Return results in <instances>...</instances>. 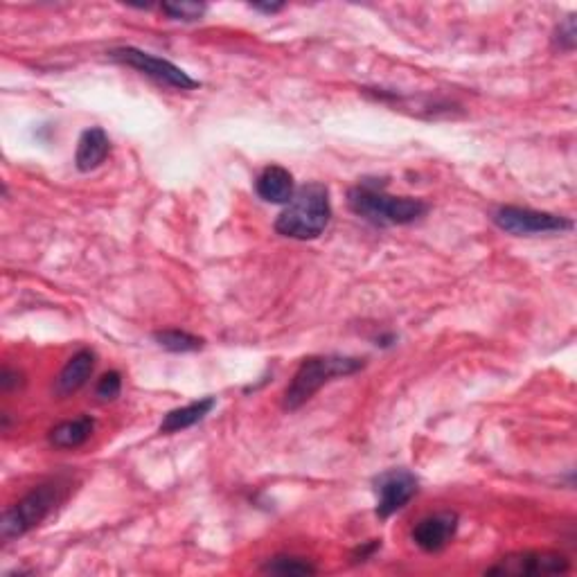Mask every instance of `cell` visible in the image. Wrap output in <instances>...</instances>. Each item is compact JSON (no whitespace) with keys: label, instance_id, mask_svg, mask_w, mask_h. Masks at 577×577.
Wrapping results in <instances>:
<instances>
[{"label":"cell","instance_id":"1","mask_svg":"<svg viewBox=\"0 0 577 577\" xmlns=\"http://www.w3.org/2000/svg\"><path fill=\"white\" fill-rule=\"evenodd\" d=\"M330 219V190H327V185L314 181L296 190L294 199L287 203V208L282 210V215L275 221V230L282 237L307 242V239L321 237L325 228L330 226Z\"/></svg>","mask_w":577,"mask_h":577},{"label":"cell","instance_id":"2","mask_svg":"<svg viewBox=\"0 0 577 577\" xmlns=\"http://www.w3.org/2000/svg\"><path fill=\"white\" fill-rule=\"evenodd\" d=\"M348 206L354 215L375 226H406L422 219L429 206L422 199L393 197L384 192V185L361 183L348 192Z\"/></svg>","mask_w":577,"mask_h":577},{"label":"cell","instance_id":"3","mask_svg":"<svg viewBox=\"0 0 577 577\" xmlns=\"http://www.w3.org/2000/svg\"><path fill=\"white\" fill-rule=\"evenodd\" d=\"M366 363L357 357H339V354H327V357H309L296 370L291 384L284 390L282 406L287 411H298L300 406L307 404L318 390L325 384H330L336 377H348L359 372Z\"/></svg>","mask_w":577,"mask_h":577},{"label":"cell","instance_id":"4","mask_svg":"<svg viewBox=\"0 0 577 577\" xmlns=\"http://www.w3.org/2000/svg\"><path fill=\"white\" fill-rule=\"evenodd\" d=\"M64 499H66V485H61L59 481L34 487V490L25 494L19 503H14L12 508H7L3 512V519H0V537H3V541L7 544V541L28 535L30 530L41 526Z\"/></svg>","mask_w":577,"mask_h":577},{"label":"cell","instance_id":"5","mask_svg":"<svg viewBox=\"0 0 577 577\" xmlns=\"http://www.w3.org/2000/svg\"><path fill=\"white\" fill-rule=\"evenodd\" d=\"M109 57L113 61H118V64H122V66H129L133 70H138V73H142V75L152 77L154 82H158V84L179 88V91H192V88L199 86L197 79H192L183 68H179L176 64H172V61H167L163 57L149 55V52H145V50L124 46V48L111 50Z\"/></svg>","mask_w":577,"mask_h":577},{"label":"cell","instance_id":"6","mask_svg":"<svg viewBox=\"0 0 577 577\" xmlns=\"http://www.w3.org/2000/svg\"><path fill=\"white\" fill-rule=\"evenodd\" d=\"M492 221L503 233L517 237H532V235H548V233H564L573 228V221L568 217L553 215V212H541L532 208L519 206H503L494 210Z\"/></svg>","mask_w":577,"mask_h":577},{"label":"cell","instance_id":"7","mask_svg":"<svg viewBox=\"0 0 577 577\" xmlns=\"http://www.w3.org/2000/svg\"><path fill=\"white\" fill-rule=\"evenodd\" d=\"M377 492V517L388 519L395 512L406 508L417 494V478L406 469H393L381 474L375 481Z\"/></svg>","mask_w":577,"mask_h":577},{"label":"cell","instance_id":"8","mask_svg":"<svg viewBox=\"0 0 577 577\" xmlns=\"http://www.w3.org/2000/svg\"><path fill=\"white\" fill-rule=\"evenodd\" d=\"M571 564L559 553H517L503 557L499 564L487 568L490 575H557L566 573Z\"/></svg>","mask_w":577,"mask_h":577},{"label":"cell","instance_id":"9","mask_svg":"<svg viewBox=\"0 0 577 577\" xmlns=\"http://www.w3.org/2000/svg\"><path fill=\"white\" fill-rule=\"evenodd\" d=\"M458 530V514L454 512H440L433 517L422 519L413 528V541L426 553H440L442 548L451 544Z\"/></svg>","mask_w":577,"mask_h":577},{"label":"cell","instance_id":"10","mask_svg":"<svg viewBox=\"0 0 577 577\" xmlns=\"http://www.w3.org/2000/svg\"><path fill=\"white\" fill-rule=\"evenodd\" d=\"M257 197L266 203H275V206H287L296 194L294 176L289 170H284L280 165H271L257 176L255 181Z\"/></svg>","mask_w":577,"mask_h":577},{"label":"cell","instance_id":"11","mask_svg":"<svg viewBox=\"0 0 577 577\" xmlns=\"http://www.w3.org/2000/svg\"><path fill=\"white\" fill-rule=\"evenodd\" d=\"M97 357L93 350H79L73 359H68V363L61 368L59 377L55 381V393L59 397H68L77 393L79 388H84L91 379L95 370Z\"/></svg>","mask_w":577,"mask_h":577},{"label":"cell","instance_id":"12","mask_svg":"<svg viewBox=\"0 0 577 577\" xmlns=\"http://www.w3.org/2000/svg\"><path fill=\"white\" fill-rule=\"evenodd\" d=\"M111 152V140L102 127H91L82 133L75 154V165L79 172H93L100 167Z\"/></svg>","mask_w":577,"mask_h":577},{"label":"cell","instance_id":"13","mask_svg":"<svg viewBox=\"0 0 577 577\" xmlns=\"http://www.w3.org/2000/svg\"><path fill=\"white\" fill-rule=\"evenodd\" d=\"M95 431V420L91 415L75 417V420L61 422L55 429H50V445L57 449H77L91 440Z\"/></svg>","mask_w":577,"mask_h":577},{"label":"cell","instance_id":"14","mask_svg":"<svg viewBox=\"0 0 577 577\" xmlns=\"http://www.w3.org/2000/svg\"><path fill=\"white\" fill-rule=\"evenodd\" d=\"M215 406H217L215 397H203L199 402L174 408V411L167 413L165 420L161 422V433H179L190 429V426L206 420V415H210Z\"/></svg>","mask_w":577,"mask_h":577},{"label":"cell","instance_id":"15","mask_svg":"<svg viewBox=\"0 0 577 577\" xmlns=\"http://www.w3.org/2000/svg\"><path fill=\"white\" fill-rule=\"evenodd\" d=\"M262 571L271 575H316V566L303 557L278 555L269 559V562L262 566Z\"/></svg>","mask_w":577,"mask_h":577},{"label":"cell","instance_id":"16","mask_svg":"<svg viewBox=\"0 0 577 577\" xmlns=\"http://www.w3.org/2000/svg\"><path fill=\"white\" fill-rule=\"evenodd\" d=\"M154 341L161 345L163 350H170V352H194L203 348V339L188 332H181V330L156 332Z\"/></svg>","mask_w":577,"mask_h":577},{"label":"cell","instance_id":"17","mask_svg":"<svg viewBox=\"0 0 577 577\" xmlns=\"http://www.w3.org/2000/svg\"><path fill=\"white\" fill-rule=\"evenodd\" d=\"M161 10L170 16L172 21L194 23V21H199L203 14H206L208 7L203 3H165Z\"/></svg>","mask_w":577,"mask_h":577},{"label":"cell","instance_id":"18","mask_svg":"<svg viewBox=\"0 0 577 577\" xmlns=\"http://www.w3.org/2000/svg\"><path fill=\"white\" fill-rule=\"evenodd\" d=\"M120 390H122V375L118 370H111L102 375V379L97 381L95 386V395L100 402H113L115 397H120Z\"/></svg>","mask_w":577,"mask_h":577},{"label":"cell","instance_id":"19","mask_svg":"<svg viewBox=\"0 0 577 577\" xmlns=\"http://www.w3.org/2000/svg\"><path fill=\"white\" fill-rule=\"evenodd\" d=\"M575 16H568L564 23H559V28L555 30V43L562 50H573L575 48Z\"/></svg>","mask_w":577,"mask_h":577},{"label":"cell","instance_id":"20","mask_svg":"<svg viewBox=\"0 0 577 577\" xmlns=\"http://www.w3.org/2000/svg\"><path fill=\"white\" fill-rule=\"evenodd\" d=\"M21 372H16L12 368H3V375H0V388L5 390V393H10V390H14L16 386H21L23 381H21Z\"/></svg>","mask_w":577,"mask_h":577},{"label":"cell","instance_id":"21","mask_svg":"<svg viewBox=\"0 0 577 577\" xmlns=\"http://www.w3.org/2000/svg\"><path fill=\"white\" fill-rule=\"evenodd\" d=\"M251 7H253V10H260V12H266V14H273V12H280L284 5H280V3H275V5H262V3H253Z\"/></svg>","mask_w":577,"mask_h":577}]
</instances>
